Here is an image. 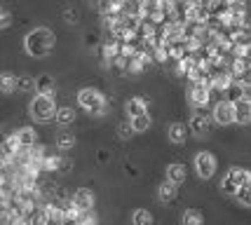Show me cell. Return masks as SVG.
Segmentation results:
<instances>
[{
    "instance_id": "6da1fadb",
    "label": "cell",
    "mask_w": 251,
    "mask_h": 225,
    "mask_svg": "<svg viewBox=\"0 0 251 225\" xmlns=\"http://www.w3.org/2000/svg\"><path fill=\"white\" fill-rule=\"evenodd\" d=\"M54 43H56L54 33L50 31V28H45V26H38V28H33L24 38V50L31 54V56H45V54L52 52Z\"/></svg>"
},
{
    "instance_id": "7a4b0ae2",
    "label": "cell",
    "mask_w": 251,
    "mask_h": 225,
    "mask_svg": "<svg viewBox=\"0 0 251 225\" xmlns=\"http://www.w3.org/2000/svg\"><path fill=\"white\" fill-rule=\"evenodd\" d=\"M77 103H80V108H85L89 115H103L106 113V99L94 87L80 89L77 92Z\"/></svg>"
},
{
    "instance_id": "3957f363",
    "label": "cell",
    "mask_w": 251,
    "mask_h": 225,
    "mask_svg": "<svg viewBox=\"0 0 251 225\" xmlns=\"http://www.w3.org/2000/svg\"><path fill=\"white\" fill-rule=\"evenodd\" d=\"M247 183H251V172H249V169L232 167V169L223 176V181H221V190H223V195L235 197V195H237V190H240L242 185H247Z\"/></svg>"
},
{
    "instance_id": "277c9868",
    "label": "cell",
    "mask_w": 251,
    "mask_h": 225,
    "mask_svg": "<svg viewBox=\"0 0 251 225\" xmlns=\"http://www.w3.org/2000/svg\"><path fill=\"white\" fill-rule=\"evenodd\" d=\"M28 110H31V118L35 120V122H50V120H54V115H56V103L52 97L38 94V97H33Z\"/></svg>"
},
{
    "instance_id": "5b68a950",
    "label": "cell",
    "mask_w": 251,
    "mask_h": 225,
    "mask_svg": "<svg viewBox=\"0 0 251 225\" xmlns=\"http://www.w3.org/2000/svg\"><path fill=\"white\" fill-rule=\"evenodd\" d=\"M211 99V87L209 82H190L188 87V103L195 108H204Z\"/></svg>"
},
{
    "instance_id": "8992f818",
    "label": "cell",
    "mask_w": 251,
    "mask_h": 225,
    "mask_svg": "<svg viewBox=\"0 0 251 225\" xmlns=\"http://www.w3.org/2000/svg\"><path fill=\"white\" fill-rule=\"evenodd\" d=\"M216 167H219V162H216V157L211 155V152H207V150H202V152H197L195 155V172L200 178H211L214 174H216Z\"/></svg>"
},
{
    "instance_id": "52a82bcc",
    "label": "cell",
    "mask_w": 251,
    "mask_h": 225,
    "mask_svg": "<svg viewBox=\"0 0 251 225\" xmlns=\"http://www.w3.org/2000/svg\"><path fill=\"white\" fill-rule=\"evenodd\" d=\"M211 115H214V122H216V125H223V127H226V125H232V122H235V106L223 99V101H219V103L214 106V113H211Z\"/></svg>"
},
{
    "instance_id": "ba28073f",
    "label": "cell",
    "mask_w": 251,
    "mask_h": 225,
    "mask_svg": "<svg viewBox=\"0 0 251 225\" xmlns=\"http://www.w3.org/2000/svg\"><path fill=\"white\" fill-rule=\"evenodd\" d=\"M71 204L75 206L80 214H82V211H92V206H94V193H92L89 188H80V190L73 193Z\"/></svg>"
},
{
    "instance_id": "9c48e42d",
    "label": "cell",
    "mask_w": 251,
    "mask_h": 225,
    "mask_svg": "<svg viewBox=\"0 0 251 225\" xmlns=\"http://www.w3.org/2000/svg\"><path fill=\"white\" fill-rule=\"evenodd\" d=\"M211 127V120H209L207 113H202V110H197L190 115V122H188V129L195 134V136H204Z\"/></svg>"
},
{
    "instance_id": "30bf717a",
    "label": "cell",
    "mask_w": 251,
    "mask_h": 225,
    "mask_svg": "<svg viewBox=\"0 0 251 225\" xmlns=\"http://www.w3.org/2000/svg\"><path fill=\"white\" fill-rule=\"evenodd\" d=\"M188 134H190V129H188V125H183V122H172V125L167 127V139L172 141V143H176V146L186 143Z\"/></svg>"
},
{
    "instance_id": "8fae6325",
    "label": "cell",
    "mask_w": 251,
    "mask_h": 225,
    "mask_svg": "<svg viewBox=\"0 0 251 225\" xmlns=\"http://www.w3.org/2000/svg\"><path fill=\"white\" fill-rule=\"evenodd\" d=\"M232 106H235V122L237 125H249L251 122V97L240 99Z\"/></svg>"
},
{
    "instance_id": "7c38bea8",
    "label": "cell",
    "mask_w": 251,
    "mask_h": 225,
    "mask_svg": "<svg viewBox=\"0 0 251 225\" xmlns=\"http://www.w3.org/2000/svg\"><path fill=\"white\" fill-rule=\"evenodd\" d=\"M125 110H127V118H139V115H146L148 113V101L141 97H131L127 99V103H125Z\"/></svg>"
},
{
    "instance_id": "4fadbf2b",
    "label": "cell",
    "mask_w": 251,
    "mask_h": 225,
    "mask_svg": "<svg viewBox=\"0 0 251 225\" xmlns=\"http://www.w3.org/2000/svg\"><path fill=\"white\" fill-rule=\"evenodd\" d=\"M45 172H68L71 169V160H66L61 155H47L43 160Z\"/></svg>"
},
{
    "instance_id": "5bb4252c",
    "label": "cell",
    "mask_w": 251,
    "mask_h": 225,
    "mask_svg": "<svg viewBox=\"0 0 251 225\" xmlns=\"http://www.w3.org/2000/svg\"><path fill=\"white\" fill-rule=\"evenodd\" d=\"M164 174H167V181L174 183V185H181V183L186 181V167H183L181 162H172V164H167Z\"/></svg>"
},
{
    "instance_id": "9a60e30c",
    "label": "cell",
    "mask_w": 251,
    "mask_h": 225,
    "mask_svg": "<svg viewBox=\"0 0 251 225\" xmlns=\"http://www.w3.org/2000/svg\"><path fill=\"white\" fill-rule=\"evenodd\" d=\"M232 45L244 47V50H249L251 47V26L249 24H242L240 28L232 31Z\"/></svg>"
},
{
    "instance_id": "2e32d148",
    "label": "cell",
    "mask_w": 251,
    "mask_h": 225,
    "mask_svg": "<svg viewBox=\"0 0 251 225\" xmlns=\"http://www.w3.org/2000/svg\"><path fill=\"white\" fill-rule=\"evenodd\" d=\"M178 197V185H174V183L164 181L160 183V188H157V200L162 204H172Z\"/></svg>"
},
{
    "instance_id": "e0dca14e",
    "label": "cell",
    "mask_w": 251,
    "mask_h": 225,
    "mask_svg": "<svg viewBox=\"0 0 251 225\" xmlns=\"http://www.w3.org/2000/svg\"><path fill=\"white\" fill-rule=\"evenodd\" d=\"M14 136H17V141H19V146L22 148H33L35 146V129L33 127H22V129H17L14 131Z\"/></svg>"
},
{
    "instance_id": "ac0fdd59",
    "label": "cell",
    "mask_w": 251,
    "mask_h": 225,
    "mask_svg": "<svg viewBox=\"0 0 251 225\" xmlns=\"http://www.w3.org/2000/svg\"><path fill=\"white\" fill-rule=\"evenodd\" d=\"M35 92L38 94H45V97H52V92H54V77L52 75H38L35 77Z\"/></svg>"
},
{
    "instance_id": "d6986e66",
    "label": "cell",
    "mask_w": 251,
    "mask_h": 225,
    "mask_svg": "<svg viewBox=\"0 0 251 225\" xmlns=\"http://www.w3.org/2000/svg\"><path fill=\"white\" fill-rule=\"evenodd\" d=\"M54 120H56V125L59 127H68L73 120H75V110L71 106H61V108H56V115H54Z\"/></svg>"
},
{
    "instance_id": "ffe728a7",
    "label": "cell",
    "mask_w": 251,
    "mask_h": 225,
    "mask_svg": "<svg viewBox=\"0 0 251 225\" xmlns=\"http://www.w3.org/2000/svg\"><path fill=\"white\" fill-rule=\"evenodd\" d=\"M244 97H247V89H244L240 82H235V80H232V82L228 85V89H226V101H230V103H237V101H240V99H244Z\"/></svg>"
},
{
    "instance_id": "44dd1931",
    "label": "cell",
    "mask_w": 251,
    "mask_h": 225,
    "mask_svg": "<svg viewBox=\"0 0 251 225\" xmlns=\"http://www.w3.org/2000/svg\"><path fill=\"white\" fill-rule=\"evenodd\" d=\"M0 92L2 94H12V92H17V75L14 73H0Z\"/></svg>"
},
{
    "instance_id": "7402d4cb",
    "label": "cell",
    "mask_w": 251,
    "mask_h": 225,
    "mask_svg": "<svg viewBox=\"0 0 251 225\" xmlns=\"http://www.w3.org/2000/svg\"><path fill=\"white\" fill-rule=\"evenodd\" d=\"M181 225H204V216L197 209H186L181 214Z\"/></svg>"
},
{
    "instance_id": "603a6c76",
    "label": "cell",
    "mask_w": 251,
    "mask_h": 225,
    "mask_svg": "<svg viewBox=\"0 0 251 225\" xmlns=\"http://www.w3.org/2000/svg\"><path fill=\"white\" fill-rule=\"evenodd\" d=\"M131 225H153V214L148 209H134L131 211Z\"/></svg>"
},
{
    "instance_id": "cb8c5ba5",
    "label": "cell",
    "mask_w": 251,
    "mask_h": 225,
    "mask_svg": "<svg viewBox=\"0 0 251 225\" xmlns=\"http://www.w3.org/2000/svg\"><path fill=\"white\" fill-rule=\"evenodd\" d=\"M75 146V134L73 131H59L56 134V148L59 150H71Z\"/></svg>"
},
{
    "instance_id": "d4e9b609",
    "label": "cell",
    "mask_w": 251,
    "mask_h": 225,
    "mask_svg": "<svg viewBox=\"0 0 251 225\" xmlns=\"http://www.w3.org/2000/svg\"><path fill=\"white\" fill-rule=\"evenodd\" d=\"M129 120V118H127ZM131 129H134V134H141V131H146V129L151 127V115L146 113V115H139V118H131Z\"/></svg>"
},
{
    "instance_id": "484cf974",
    "label": "cell",
    "mask_w": 251,
    "mask_h": 225,
    "mask_svg": "<svg viewBox=\"0 0 251 225\" xmlns=\"http://www.w3.org/2000/svg\"><path fill=\"white\" fill-rule=\"evenodd\" d=\"M17 89H19V92H35V77H31V75H19V77H17Z\"/></svg>"
},
{
    "instance_id": "4316f807",
    "label": "cell",
    "mask_w": 251,
    "mask_h": 225,
    "mask_svg": "<svg viewBox=\"0 0 251 225\" xmlns=\"http://www.w3.org/2000/svg\"><path fill=\"white\" fill-rule=\"evenodd\" d=\"M235 200H237L242 206H251V183L242 185L240 190H237V195H235Z\"/></svg>"
},
{
    "instance_id": "83f0119b",
    "label": "cell",
    "mask_w": 251,
    "mask_h": 225,
    "mask_svg": "<svg viewBox=\"0 0 251 225\" xmlns=\"http://www.w3.org/2000/svg\"><path fill=\"white\" fill-rule=\"evenodd\" d=\"M118 136H120V139H131V136H134V129H131V122L129 120H122L120 125H118Z\"/></svg>"
},
{
    "instance_id": "f1b7e54d",
    "label": "cell",
    "mask_w": 251,
    "mask_h": 225,
    "mask_svg": "<svg viewBox=\"0 0 251 225\" xmlns=\"http://www.w3.org/2000/svg\"><path fill=\"white\" fill-rule=\"evenodd\" d=\"M10 24H12V14L7 10H2V7H0V28H7Z\"/></svg>"
},
{
    "instance_id": "f546056e",
    "label": "cell",
    "mask_w": 251,
    "mask_h": 225,
    "mask_svg": "<svg viewBox=\"0 0 251 225\" xmlns=\"http://www.w3.org/2000/svg\"><path fill=\"white\" fill-rule=\"evenodd\" d=\"M64 19L68 24H77V10H73V7H66V10H64Z\"/></svg>"
},
{
    "instance_id": "4dcf8cb0",
    "label": "cell",
    "mask_w": 251,
    "mask_h": 225,
    "mask_svg": "<svg viewBox=\"0 0 251 225\" xmlns=\"http://www.w3.org/2000/svg\"><path fill=\"white\" fill-rule=\"evenodd\" d=\"M97 43V35H94V33H89L87 35V45H94Z\"/></svg>"
},
{
    "instance_id": "1f68e13d",
    "label": "cell",
    "mask_w": 251,
    "mask_h": 225,
    "mask_svg": "<svg viewBox=\"0 0 251 225\" xmlns=\"http://www.w3.org/2000/svg\"><path fill=\"white\" fill-rule=\"evenodd\" d=\"M99 160L106 162V160H108V152H103V150H101V152H99Z\"/></svg>"
}]
</instances>
